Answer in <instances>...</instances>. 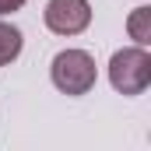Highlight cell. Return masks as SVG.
I'll use <instances>...</instances> for the list:
<instances>
[{
  "label": "cell",
  "mask_w": 151,
  "mask_h": 151,
  "mask_svg": "<svg viewBox=\"0 0 151 151\" xmlns=\"http://www.w3.org/2000/svg\"><path fill=\"white\" fill-rule=\"evenodd\" d=\"M49 77H53V84L63 95H88L95 88V77L99 74H95L91 53H84V49H63V53L53 56Z\"/></svg>",
  "instance_id": "1"
},
{
  "label": "cell",
  "mask_w": 151,
  "mask_h": 151,
  "mask_svg": "<svg viewBox=\"0 0 151 151\" xmlns=\"http://www.w3.org/2000/svg\"><path fill=\"white\" fill-rule=\"evenodd\" d=\"M109 84L119 95H141L151 84V53L144 46L116 49L109 60Z\"/></svg>",
  "instance_id": "2"
},
{
  "label": "cell",
  "mask_w": 151,
  "mask_h": 151,
  "mask_svg": "<svg viewBox=\"0 0 151 151\" xmlns=\"http://www.w3.org/2000/svg\"><path fill=\"white\" fill-rule=\"evenodd\" d=\"M42 18H46V28L56 35H81L91 25V4L88 0H49Z\"/></svg>",
  "instance_id": "3"
},
{
  "label": "cell",
  "mask_w": 151,
  "mask_h": 151,
  "mask_svg": "<svg viewBox=\"0 0 151 151\" xmlns=\"http://www.w3.org/2000/svg\"><path fill=\"white\" fill-rule=\"evenodd\" d=\"M127 32L137 46H148L151 42V7H134L130 18H127Z\"/></svg>",
  "instance_id": "4"
},
{
  "label": "cell",
  "mask_w": 151,
  "mask_h": 151,
  "mask_svg": "<svg viewBox=\"0 0 151 151\" xmlns=\"http://www.w3.org/2000/svg\"><path fill=\"white\" fill-rule=\"evenodd\" d=\"M21 53V32L7 21H0V67H7L11 60H18Z\"/></svg>",
  "instance_id": "5"
},
{
  "label": "cell",
  "mask_w": 151,
  "mask_h": 151,
  "mask_svg": "<svg viewBox=\"0 0 151 151\" xmlns=\"http://www.w3.org/2000/svg\"><path fill=\"white\" fill-rule=\"evenodd\" d=\"M25 0H0V14H11V11H21Z\"/></svg>",
  "instance_id": "6"
}]
</instances>
